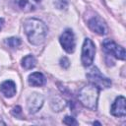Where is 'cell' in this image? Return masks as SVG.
Listing matches in <instances>:
<instances>
[{
  "label": "cell",
  "mask_w": 126,
  "mask_h": 126,
  "mask_svg": "<svg viewBox=\"0 0 126 126\" xmlns=\"http://www.w3.org/2000/svg\"><path fill=\"white\" fill-rule=\"evenodd\" d=\"M24 30L29 41L33 45L43 43L48 32L46 25L41 20L35 18L27 19L24 22Z\"/></svg>",
  "instance_id": "obj_1"
},
{
  "label": "cell",
  "mask_w": 126,
  "mask_h": 126,
  "mask_svg": "<svg viewBox=\"0 0 126 126\" xmlns=\"http://www.w3.org/2000/svg\"><path fill=\"white\" fill-rule=\"evenodd\" d=\"M99 94V89L94 85H87L83 87L79 94L78 97L80 102L87 108L91 110H95L97 107V99Z\"/></svg>",
  "instance_id": "obj_2"
},
{
  "label": "cell",
  "mask_w": 126,
  "mask_h": 126,
  "mask_svg": "<svg viewBox=\"0 0 126 126\" xmlns=\"http://www.w3.org/2000/svg\"><path fill=\"white\" fill-rule=\"evenodd\" d=\"M87 78L92 85L95 86L99 90L107 89L111 86V81L108 78L104 77L96 67H93L91 70H89V72L87 73Z\"/></svg>",
  "instance_id": "obj_3"
},
{
  "label": "cell",
  "mask_w": 126,
  "mask_h": 126,
  "mask_svg": "<svg viewBox=\"0 0 126 126\" xmlns=\"http://www.w3.org/2000/svg\"><path fill=\"white\" fill-rule=\"evenodd\" d=\"M95 54V46L94 43L90 38H86L83 43L82 47V55H81V61L83 66L89 67L93 64Z\"/></svg>",
  "instance_id": "obj_4"
},
{
  "label": "cell",
  "mask_w": 126,
  "mask_h": 126,
  "mask_svg": "<svg viewBox=\"0 0 126 126\" xmlns=\"http://www.w3.org/2000/svg\"><path fill=\"white\" fill-rule=\"evenodd\" d=\"M102 48L104 52L109 56H114L117 59L124 60L125 59V49L115 43L112 39L106 38L102 41Z\"/></svg>",
  "instance_id": "obj_5"
},
{
  "label": "cell",
  "mask_w": 126,
  "mask_h": 126,
  "mask_svg": "<svg viewBox=\"0 0 126 126\" xmlns=\"http://www.w3.org/2000/svg\"><path fill=\"white\" fill-rule=\"evenodd\" d=\"M59 41L63 49L67 53H73L76 47V40L74 32L71 29H66L59 37Z\"/></svg>",
  "instance_id": "obj_6"
},
{
  "label": "cell",
  "mask_w": 126,
  "mask_h": 126,
  "mask_svg": "<svg viewBox=\"0 0 126 126\" xmlns=\"http://www.w3.org/2000/svg\"><path fill=\"white\" fill-rule=\"evenodd\" d=\"M88 27L92 32L100 35H104L108 32L107 25L98 15L93 16L88 20Z\"/></svg>",
  "instance_id": "obj_7"
},
{
  "label": "cell",
  "mask_w": 126,
  "mask_h": 126,
  "mask_svg": "<svg viewBox=\"0 0 126 126\" xmlns=\"http://www.w3.org/2000/svg\"><path fill=\"white\" fill-rule=\"evenodd\" d=\"M43 102H44V97L41 94L32 93V94H30L27 99V109L29 113L31 114L36 113L42 107Z\"/></svg>",
  "instance_id": "obj_8"
},
{
  "label": "cell",
  "mask_w": 126,
  "mask_h": 126,
  "mask_svg": "<svg viewBox=\"0 0 126 126\" xmlns=\"http://www.w3.org/2000/svg\"><path fill=\"white\" fill-rule=\"evenodd\" d=\"M125 102H126V100L123 95L117 96L111 105L110 113L115 117H124L126 115Z\"/></svg>",
  "instance_id": "obj_9"
},
{
  "label": "cell",
  "mask_w": 126,
  "mask_h": 126,
  "mask_svg": "<svg viewBox=\"0 0 126 126\" xmlns=\"http://www.w3.org/2000/svg\"><path fill=\"white\" fill-rule=\"evenodd\" d=\"M19 9L24 12H32L35 10L40 4L41 0H14Z\"/></svg>",
  "instance_id": "obj_10"
},
{
  "label": "cell",
  "mask_w": 126,
  "mask_h": 126,
  "mask_svg": "<svg viewBox=\"0 0 126 126\" xmlns=\"http://www.w3.org/2000/svg\"><path fill=\"white\" fill-rule=\"evenodd\" d=\"M0 92L2 94L8 98L13 97L16 94V84L11 80H6L0 85Z\"/></svg>",
  "instance_id": "obj_11"
},
{
  "label": "cell",
  "mask_w": 126,
  "mask_h": 126,
  "mask_svg": "<svg viewBox=\"0 0 126 126\" xmlns=\"http://www.w3.org/2000/svg\"><path fill=\"white\" fill-rule=\"evenodd\" d=\"M45 83V77L39 72H34L29 76V84L32 87H41L44 86Z\"/></svg>",
  "instance_id": "obj_12"
},
{
  "label": "cell",
  "mask_w": 126,
  "mask_h": 126,
  "mask_svg": "<svg viewBox=\"0 0 126 126\" xmlns=\"http://www.w3.org/2000/svg\"><path fill=\"white\" fill-rule=\"evenodd\" d=\"M35 64H36V60L32 54H29L22 59V66L26 70L32 69L35 66Z\"/></svg>",
  "instance_id": "obj_13"
},
{
  "label": "cell",
  "mask_w": 126,
  "mask_h": 126,
  "mask_svg": "<svg viewBox=\"0 0 126 126\" xmlns=\"http://www.w3.org/2000/svg\"><path fill=\"white\" fill-rule=\"evenodd\" d=\"M6 43L8 44V46H10L11 48H17L21 45L22 41L19 37H10V38H7L6 40Z\"/></svg>",
  "instance_id": "obj_14"
},
{
  "label": "cell",
  "mask_w": 126,
  "mask_h": 126,
  "mask_svg": "<svg viewBox=\"0 0 126 126\" xmlns=\"http://www.w3.org/2000/svg\"><path fill=\"white\" fill-rule=\"evenodd\" d=\"M53 5L59 10L66 9L68 6V0H53Z\"/></svg>",
  "instance_id": "obj_15"
},
{
  "label": "cell",
  "mask_w": 126,
  "mask_h": 126,
  "mask_svg": "<svg viewBox=\"0 0 126 126\" xmlns=\"http://www.w3.org/2000/svg\"><path fill=\"white\" fill-rule=\"evenodd\" d=\"M63 123L66 125H78V122L76 121V119L72 116H65V118L63 119Z\"/></svg>",
  "instance_id": "obj_16"
},
{
  "label": "cell",
  "mask_w": 126,
  "mask_h": 126,
  "mask_svg": "<svg viewBox=\"0 0 126 126\" xmlns=\"http://www.w3.org/2000/svg\"><path fill=\"white\" fill-rule=\"evenodd\" d=\"M60 65H61V67H63L64 69H67L69 66H70V61H69V59L67 58V57H61L60 58Z\"/></svg>",
  "instance_id": "obj_17"
},
{
  "label": "cell",
  "mask_w": 126,
  "mask_h": 126,
  "mask_svg": "<svg viewBox=\"0 0 126 126\" xmlns=\"http://www.w3.org/2000/svg\"><path fill=\"white\" fill-rule=\"evenodd\" d=\"M21 112H22V110H21V107H20V106L14 107V108H13V111H12V113H13L14 115H17V113H21Z\"/></svg>",
  "instance_id": "obj_18"
},
{
  "label": "cell",
  "mask_w": 126,
  "mask_h": 126,
  "mask_svg": "<svg viewBox=\"0 0 126 126\" xmlns=\"http://www.w3.org/2000/svg\"><path fill=\"white\" fill-rule=\"evenodd\" d=\"M3 26H4V19L3 18H0V31L2 30Z\"/></svg>",
  "instance_id": "obj_19"
},
{
  "label": "cell",
  "mask_w": 126,
  "mask_h": 126,
  "mask_svg": "<svg viewBox=\"0 0 126 126\" xmlns=\"http://www.w3.org/2000/svg\"><path fill=\"white\" fill-rule=\"evenodd\" d=\"M0 125H6V123L2 120V118H1V117H0Z\"/></svg>",
  "instance_id": "obj_20"
}]
</instances>
